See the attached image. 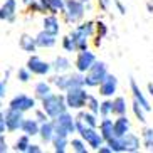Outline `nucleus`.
Listing matches in <instances>:
<instances>
[{"instance_id":"nucleus-21","label":"nucleus","mask_w":153,"mask_h":153,"mask_svg":"<svg viewBox=\"0 0 153 153\" xmlns=\"http://www.w3.org/2000/svg\"><path fill=\"white\" fill-rule=\"evenodd\" d=\"M130 130H131V123L128 120V116L126 114L116 116V120H114V136H125Z\"/></svg>"},{"instance_id":"nucleus-41","label":"nucleus","mask_w":153,"mask_h":153,"mask_svg":"<svg viewBox=\"0 0 153 153\" xmlns=\"http://www.w3.org/2000/svg\"><path fill=\"white\" fill-rule=\"evenodd\" d=\"M34 118H36L37 121L41 123V125H42V123H45V121H49V120H51V118H49V114H47V113H45L42 108H41V109H36V111H34Z\"/></svg>"},{"instance_id":"nucleus-40","label":"nucleus","mask_w":153,"mask_h":153,"mask_svg":"<svg viewBox=\"0 0 153 153\" xmlns=\"http://www.w3.org/2000/svg\"><path fill=\"white\" fill-rule=\"evenodd\" d=\"M30 77H32V72L29 71L27 66H25V68H20L17 71V79L20 82H29V81H30Z\"/></svg>"},{"instance_id":"nucleus-27","label":"nucleus","mask_w":153,"mask_h":153,"mask_svg":"<svg viewBox=\"0 0 153 153\" xmlns=\"http://www.w3.org/2000/svg\"><path fill=\"white\" fill-rule=\"evenodd\" d=\"M51 84H54L59 91H66L69 89V76H66V72L64 74H56L54 77H51Z\"/></svg>"},{"instance_id":"nucleus-31","label":"nucleus","mask_w":153,"mask_h":153,"mask_svg":"<svg viewBox=\"0 0 153 153\" xmlns=\"http://www.w3.org/2000/svg\"><path fill=\"white\" fill-rule=\"evenodd\" d=\"M141 141L146 152H153V128H143L141 131Z\"/></svg>"},{"instance_id":"nucleus-22","label":"nucleus","mask_w":153,"mask_h":153,"mask_svg":"<svg viewBox=\"0 0 153 153\" xmlns=\"http://www.w3.org/2000/svg\"><path fill=\"white\" fill-rule=\"evenodd\" d=\"M99 133L103 135L104 141H108L109 138L114 136V121H113L109 116H104L101 121H99Z\"/></svg>"},{"instance_id":"nucleus-33","label":"nucleus","mask_w":153,"mask_h":153,"mask_svg":"<svg viewBox=\"0 0 153 153\" xmlns=\"http://www.w3.org/2000/svg\"><path fill=\"white\" fill-rule=\"evenodd\" d=\"M86 141L79 136V138H72V140H69V146L72 148V152H76V153H88L89 152V148L86 146Z\"/></svg>"},{"instance_id":"nucleus-3","label":"nucleus","mask_w":153,"mask_h":153,"mask_svg":"<svg viewBox=\"0 0 153 153\" xmlns=\"http://www.w3.org/2000/svg\"><path fill=\"white\" fill-rule=\"evenodd\" d=\"M108 66L103 61H96L89 68V71L84 72V86L86 88H98L103 79L108 76Z\"/></svg>"},{"instance_id":"nucleus-39","label":"nucleus","mask_w":153,"mask_h":153,"mask_svg":"<svg viewBox=\"0 0 153 153\" xmlns=\"http://www.w3.org/2000/svg\"><path fill=\"white\" fill-rule=\"evenodd\" d=\"M99 99L96 98V96L89 94L88 96V101H86V109H89V111L96 113V114H99Z\"/></svg>"},{"instance_id":"nucleus-6","label":"nucleus","mask_w":153,"mask_h":153,"mask_svg":"<svg viewBox=\"0 0 153 153\" xmlns=\"http://www.w3.org/2000/svg\"><path fill=\"white\" fill-rule=\"evenodd\" d=\"M29 68V71L32 74H36V76H47L51 71H52V64L41 59L37 54H30V57L27 59V64H25Z\"/></svg>"},{"instance_id":"nucleus-34","label":"nucleus","mask_w":153,"mask_h":153,"mask_svg":"<svg viewBox=\"0 0 153 153\" xmlns=\"http://www.w3.org/2000/svg\"><path fill=\"white\" fill-rule=\"evenodd\" d=\"M84 86V72H72L69 74V88H81Z\"/></svg>"},{"instance_id":"nucleus-50","label":"nucleus","mask_w":153,"mask_h":153,"mask_svg":"<svg viewBox=\"0 0 153 153\" xmlns=\"http://www.w3.org/2000/svg\"><path fill=\"white\" fill-rule=\"evenodd\" d=\"M148 93H150V96L153 98V82H148Z\"/></svg>"},{"instance_id":"nucleus-24","label":"nucleus","mask_w":153,"mask_h":153,"mask_svg":"<svg viewBox=\"0 0 153 153\" xmlns=\"http://www.w3.org/2000/svg\"><path fill=\"white\" fill-rule=\"evenodd\" d=\"M51 64H52V71H54L56 74H64V72H68L69 69L72 68L71 61H69L66 56H57Z\"/></svg>"},{"instance_id":"nucleus-8","label":"nucleus","mask_w":153,"mask_h":153,"mask_svg":"<svg viewBox=\"0 0 153 153\" xmlns=\"http://www.w3.org/2000/svg\"><path fill=\"white\" fill-rule=\"evenodd\" d=\"M4 116H5V126H7V131L14 133V131H19L20 126L24 123V113L19 111V109H14V108H7L4 111Z\"/></svg>"},{"instance_id":"nucleus-46","label":"nucleus","mask_w":153,"mask_h":153,"mask_svg":"<svg viewBox=\"0 0 153 153\" xmlns=\"http://www.w3.org/2000/svg\"><path fill=\"white\" fill-rule=\"evenodd\" d=\"M41 152H42L41 145H36V143H30L27 148V153H41Z\"/></svg>"},{"instance_id":"nucleus-16","label":"nucleus","mask_w":153,"mask_h":153,"mask_svg":"<svg viewBox=\"0 0 153 153\" xmlns=\"http://www.w3.org/2000/svg\"><path fill=\"white\" fill-rule=\"evenodd\" d=\"M36 42L41 49H52V47L57 44V36H54V34H51V32L42 29V30L36 36Z\"/></svg>"},{"instance_id":"nucleus-19","label":"nucleus","mask_w":153,"mask_h":153,"mask_svg":"<svg viewBox=\"0 0 153 153\" xmlns=\"http://www.w3.org/2000/svg\"><path fill=\"white\" fill-rule=\"evenodd\" d=\"M42 29L51 34H54V36H59V32H61V22H59V19L56 14H49L45 15L44 20H42Z\"/></svg>"},{"instance_id":"nucleus-9","label":"nucleus","mask_w":153,"mask_h":153,"mask_svg":"<svg viewBox=\"0 0 153 153\" xmlns=\"http://www.w3.org/2000/svg\"><path fill=\"white\" fill-rule=\"evenodd\" d=\"M79 136H81L86 143H88V146H89L91 150H94V152H98L99 146L106 143V141H104V138H103V135H101L96 128H91V126H86L84 131H82Z\"/></svg>"},{"instance_id":"nucleus-25","label":"nucleus","mask_w":153,"mask_h":153,"mask_svg":"<svg viewBox=\"0 0 153 153\" xmlns=\"http://www.w3.org/2000/svg\"><path fill=\"white\" fill-rule=\"evenodd\" d=\"M52 93V88H51V82H45V81H39L36 86H34V96H36L39 101L49 96Z\"/></svg>"},{"instance_id":"nucleus-48","label":"nucleus","mask_w":153,"mask_h":153,"mask_svg":"<svg viewBox=\"0 0 153 153\" xmlns=\"http://www.w3.org/2000/svg\"><path fill=\"white\" fill-rule=\"evenodd\" d=\"M146 9H148V12L153 14V0H148V2H146Z\"/></svg>"},{"instance_id":"nucleus-44","label":"nucleus","mask_w":153,"mask_h":153,"mask_svg":"<svg viewBox=\"0 0 153 153\" xmlns=\"http://www.w3.org/2000/svg\"><path fill=\"white\" fill-rule=\"evenodd\" d=\"M109 5H111V0H98V7L103 12H106V10L109 9Z\"/></svg>"},{"instance_id":"nucleus-51","label":"nucleus","mask_w":153,"mask_h":153,"mask_svg":"<svg viewBox=\"0 0 153 153\" xmlns=\"http://www.w3.org/2000/svg\"><path fill=\"white\" fill-rule=\"evenodd\" d=\"M22 2H24V4H25V5H29V4H32L34 0H22Z\"/></svg>"},{"instance_id":"nucleus-26","label":"nucleus","mask_w":153,"mask_h":153,"mask_svg":"<svg viewBox=\"0 0 153 153\" xmlns=\"http://www.w3.org/2000/svg\"><path fill=\"white\" fill-rule=\"evenodd\" d=\"M126 111H128V103H126L125 96H116V98H113V114L121 116V114H126Z\"/></svg>"},{"instance_id":"nucleus-45","label":"nucleus","mask_w":153,"mask_h":153,"mask_svg":"<svg viewBox=\"0 0 153 153\" xmlns=\"http://www.w3.org/2000/svg\"><path fill=\"white\" fill-rule=\"evenodd\" d=\"M5 96H7V81L2 79L0 81V99H4Z\"/></svg>"},{"instance_id":"nucleus-38","label":"nucleus","mask_w":153,"mask_h":153,"mask_svg":"<svg viewBox=\"0 0 153 153\" xmlns=\"http://www.w3.org/2000/svg\"><path fill=\"white\" fill-rule=\"evenodd\" d=\"M61 45H62V49L66 51V52H77L76 42L72 41V37H71V36L62 37V41H61Z\"/></svg>"},{"instance_id":"nucleus-13","label":"nucleus","mask_w":153,"mask_h":153,"mask_svg":"<svg viewBox=\"0 0 153 153\" xmlns=\"http://www.w3.org/2000/svg\"><path fill=\"white\" fill-rule=\"evenodd\" d=\"M123 138V146H125V152L126 153H136L140 152V148L143 146V141L140 140L138 135H135V133H131V131H128L125 136H121Z\"/></svg>"},{"instance_id":"nucleus-7","label":"nucleus","mask_w":153,"mask_h":153,"mask_svg":"<svg viewBox=\"0 0 153 153\" xmlns=\"http://www.w3.org/2000/svg\"><path fill=\"white\" fill-rule=\"evenodd\" d=\"M36 104H37V98L34 96H27L20 93V94H15L14 98L10 99L9 103V108H14V109H19V111H30V109H36Z\"/></svg>"},{"instance_id":"nucleus-18","label":"nucleus","mask_w":153,"mask_h":153,"mask_svg":"<svg viewBox=\"0 0 153 153\" xmlns=\"http://www.w3.org/2000/svg\"><path fill=\"white\" fill-rule=\"evenodd\" d=\"M56 135V126H54V120H49L41 125V130H39V136H41L42 143H52V138Z\"/></svg>"},{"instance_id":"nucleus-15","label":"nucleus","mask_w":153,"mask_h":153,"mask_svg":"<svg viewBox=\"0 0 153 153\" xmlns=\"http://www.w3.org/2000/svg\"><path fill=\"white\" fill-rule=\"evenodd\" d=\"M54 123L59 126H62L64 130H68L69 135H74L76 133V118L72 116L69 111H66L62 114H59L57 118H54Z\"/></svg>"},{"instance_id":"nucleus-43","label":"nucleus","mask_w":153,"mask_h":153,"mask_svg":"<svg viewBox=\"0 0 153 153\" xmlns=\"http://www.w3.org/2000/svg\"><path fill=\"white\" fill-rule=\"evenodd\" d=\"M113 4H114L116 10H118V12H120L121 15H125V14H126V7L123 5V2H121V0H113Z\"/></svg>"},{"instance_id":"nucleus-10","label":"nucleus","mask_w":153,"mask_h":153,"mask_svg":"<svg viewBox=\"0 0 153 153\" xmlns=\"http://www.w3.org/2000/svg\"><path fill=\"white\" fill-rule=\"evenodd\" d=\"M94 52H91L89 49H84V51H77V56H76V61H74V66H76V71L79 72H88L89 68L96 62Z\"/></svg>"},{"instance_id":"nucleus-23","label":"nucleus","mask_w":153,"mask_h":153,"mask_svg":"<svg viewBox=\"0 0 153 153\" xmlns=\"http://www.w3.org/2000/svg\"><path fill=\"white\" fill-rule=\"evenodd\" d=\"M19 45H20V49L24 52H29V54H34L37 49H39V45L36 42V37L29 36V34H22L20 39H19Z\"/></svg>"},{"instance_id":"nucleus-12","label":"nucleus","mask_w":153,"mask_h":153,"mask_svg":"<svg viewBox=\"0 0 153 153\" xmlns=\"http://www.w3.org/2000/svg\"><path fill=\"white\" fill-rule=\"evenodd\" d=\"M17 17V0H4L0 7V20L14 22Z\"/></svg>"},{"instance_id":"nucleus-47","label":"nucleus","mask_w":153,"mask_h":153,"mask_svg":"<svg viewBox=\"0 0 153 153\" xmlns=\"http://www.w3.org/2000/svg\"><path fill=\"white\" fill-rule=\"evenodd\" d=\"M7 126H5V116H4V111L0 109V135H4Z\"/></svg>"},{"instance_id":"nucleus-5","label":"nucleus","mask_w":153,"mask_h":153,"mask_svg":"<svg viewBox=\"0 0 153 153\" xmlns=\"http://www.w3.org/2000/svg\"><path fill=\"white\" fill-rule=\"evenodd\" d=\"M88 96H89V93L86 91V86H81V88H69L64 98H66L69 109H82L86 108Z\"/></svg>"},{"instance_id":"nucleus-14","label":"nucleus","mask_w":153,"mask_h":153,"mask_svg":"<svg viewBox=\"0 0 153 153\" xmlns=\"http://www.w3.org/2000/svg\"><path fill=\"white\" fill-rule=\"evenodd\" d=\"M130 91H131V96H133V99H136L141 106H143L146 111H152V104H150V101H148V98L145 96V93L141 91V88L138 86V82L131 77L130 79Z\"/></svg>"},{"instance_id":"nucleus-29","label":"nucleus","mask_w":153,"mask_h":153,"mask_svg":"<svg viewBox=\"0 0 153 153\" xmlns=\"http://www.w3.org/2000/svg\"><path fill=\"white\" fill-rule=\"evenodd\" d=\"M29 145H30V136L24 133V135H20V136L17 138V141L14 143L12 150H14V152H20V153H27Z\"/></svg>"},{"instance_id":"nucleus-30","label":"nucleus","mask_w":153,"mask_h":153,"mask_svg":"<svg viewBox=\"0 0 153 153\" xmlns=\"http://www.w3.org/2000/svg\"><path fill=\"white\" fill-rule=\"evenodd\" d=\"M131 111H133V114H135V118L138 120L140 123H146V109L141 106V104L136 101V99H133L131 101Z\"/></svg>"},{"instance_id":"nucleus-49","label":"nucleus","mask_w":153,"mask_h":153,"mask_svg":"<svg viewBox=\"0 0 153 153\" xmlns=\"http://www.w3.org/2000/svg\"><path fill=\"white\" fill-rule=\"evenodd\" d=\"M81 2L86 5V9H88V10H91V0H81Z\"/></svg>"},{"instance_id":"nucleus-4","label":"nucleus","mask_w":153,"mask_h":153,"mask_svg":"<svg viewBox=\"0 0 153 153\" xmlns=\"http://www.w3.org/2000/svg\"><path fill=\"white\" fill-rule=\"evenodd\" d=\"M86 14V5L81 0H66V10H64V20L68 24L77 25L84 19Z\"/></svg>"},{"instance_id":"nucleus-1","label":"nucleus","mask_w":153,"mask_h":153,"mask_svg":"<svg viewBox=\"0 0 153 153\" xmlns=\"http://www.w3.org/2000/svg\"><path fill=\"white\" fill-rule=\"evenodd\" d=\"M94 34H96V22H93V20L79 22L76 27L69 32V36L72 37V41L76 42L77 51L89 49V39Z\"/></svg>"},{"instance_id":"nucleus-32","label":"nucleus","mask_w":153,"mask_h":153,"mask_svg":"<svg viewBox=\"0 0 153 153\" xmlns=\"http://www.w3.org/2000/svg\"><path fill=\"white\" fill-rule=\"evenodd\" d=\"M51 145H52V148H54L56 153H64L66 150H68V146H69V140L64 138V136H56L54 135L52 143Z\"/></svg>"},{"instance_id":"nucleus-20","label":"nucleus","mask_w":153,"mask_h":153,"mask_svg":"<svg viewBox=\"0 0 153 153\" xmlns=\"http://www.w3.org/2000/svg\"><path fill=\"white\" fill-rule=\"evenodd\" d=\"M39 130H41V123L36 118H25L20 126V131L29 136H39Z\"/></svg>"},{"instance_id":"nucleus-36","label":"nucleus","mask_w":153,"mask_h":153,"mask_svg":"<svg viewBox=\"0 0 153 153\" xmlns=\"http://www.w3.org/2000/svg\"><path fill=\"white\" fill-rule=\"evenodd\" d=\"M108 36V25L104 22H101V20H98L96 22V45L101 44V39H104V37Z\"/></svg>"},{"instance_id":"nucleus-17","label":"nucleus","mask_w":153,"mask_h":153,"mask_svg":"<svg viewBox=\"0 0 153 153\" xmlns=\"http://www.w3.org/2000/svg\"><path fill=\"white\" fill-rule=\"evenodd\" d=\"M44 7V12L49 14H64L66 10V0H39Z\"/></svg>"},{"instance_id":"nucleus-35","label":"nucleus","mask_w":153,"mask_h":153,"mask_svg":"<svg viewBox=\"0 0 153 153\" xmlns=\"http://www.w3.org/2000/svg\"><path fill=\"white\" fill-rule=\"evenodd\" d=\"M106 143L111 146L113 153H125V146H123V138L121 136H113V138H109Z\"/></svg>"},{"instance_id":"nucleus-2","label":"nucleus","mask_w":153,"mask_h":153,"mask_svg":"<svg viewBox=\"0 0 153 153\" xmlns=\"http://www.w3.org/2000/svg\"><path fill=\"white\" fill-rule=\"evenodd\" d=\"M41 106H42V109L49 114L51 120H54V118L59 116V114L69 111L64 94H56V93H51L49 96H45V98L41 101Z\"/></svg>"},{"instance_id":"nucleus-28","label":"nucleus","mask_w":153,"mask_h":153,"mask_svg":"<svg viewBox=\"0 0 153 153\" xmlns=\"http://www.w3.org/2000/svg\"><path fill=\"white\" fill-rule=\"evenodd\" d=\"M77 118H81L82 121L86 123V126H91V128H98L99 126V120H98V114L93 111H81L77 114Z\"/></svg>"},{"instance_id":"nucleus-11","label":"nucleus","mask_w":153,"mask_h":153,"mask_svg":"<svg viewBox=\"0 0 153 153\" xmlns=\"http://www.w3.org/2000/svg\"><path fill=\"white\" fill-rule=\"evenodd\" d=\"M98 88H99V94L103 98H113L118 89V77L114 74H108Z\"/></svg>"},{"instance_id":"nucleus-37","label":"nucleus","mask_w":153,"mask_h":153,"mask_svg":"<svg viewBox=\"0 0 153 153\" xmlns=\"http://www.w3.org/2000/svg\"><path fill=\"white\" fill-rule=\"evenodd\" d=\"M99 114L101 116H111L113 114V99L106 98L104 101H101V104H99Z\"/></svg>"},{"instance_id":"nucleus-42","label":"nucleus","mask_w":153,"mask_h":153,"mask_svg":"<svg viewBox=\"0 0 153 153\" xmlns=\"http://www.w3.org/2000/svg\"><path fill=\"white\" fill-rule=\"evenodd\" d=\"M7 152H9V143H7L4 135H0V153H7Z\"/></svg>"}]
</instances>
